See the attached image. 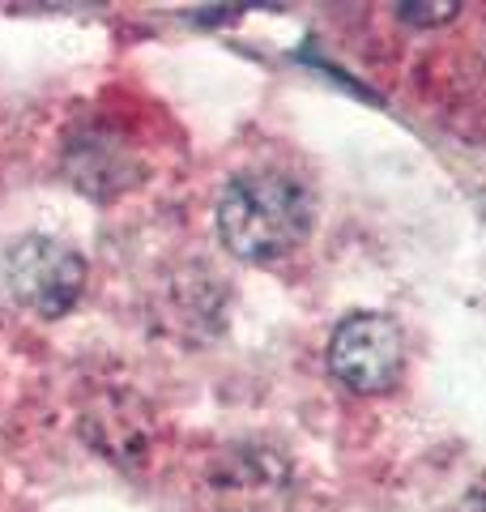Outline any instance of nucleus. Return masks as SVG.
<instances>
[{
	"label": "nucleus",
	"mask_w": 486,
	"mask_h": 512,
	"mask_svg": "<svg viewBox=\"0 0 486 512\" xmlns=\"http://www.w3.org/2000/svg\"><path fill=\"white\" fill-rule=\"evenodd\" d=\"M9 286L30 312L64 316L86 291V261L60 239L30 235L9 252Z\"/></svg>",
	"instance_id": "4"
},
{
	"label": "nucleus",
	"mask_w": 486,
	"mask_h": 512,
	"mask_svg": "<svg viewBox=\"0 0 486 512\" xmlns=\"http://www.w3.org/2000/svg\"><path fill=\"white\" fill-rule=\"evenodd\" d=\"M452 512H486V491H469Z\"/></svg>",
	"instance_id": "7"
},
{
	"label": "nucleus",
	"mask_w": 486,
	"mask_h": 512,
	"mask_svg": "<svg viewBox=\"0 0 486 512\" xmlns=\"http://www.w3.org/2000/svg\"><path fill=\"white\" fill-rule=\"evenodd\" d=\"M312 231V197L282 171H243L218 197V239L239 261H282Z\"/></svg>",
	"instance_id": "1"
},
{
	"label": "nucleus",
	"mask_w": 486,
	"mask_h": 512,
	"mask_svg": "<svg viewBox=\"0 0 486 512\" xmlns=\"http://www.w3.org/2000/svg\"><path fill=\"white\" fill-rule=\"evenodd\" d=\"M405 367V333L384 312H350L329 338V372L350 393H388Z\"/></svg>",
	"instance_id": "2"
},
{
	"label": "nucleus",
	"mask_w": 486,
	"mask_h": 512,
	"mask_svg": "<svg viewBox=\"0 0 486 512\" xmlns=\"http://www.w3.org/2000/svg\"><path fill=\"white\" fill-rule=\"evenodd\" d=\"M64 171H69L77 192L111 197L128 184V154L107 133H77L69 154H64Z\"/></svg>",
	"instance_id": "5"
},
{
	"label": "nucleus",
	"mask_w": 486,
	"mask_h": 512,
	"mask_svg": "<svg viewBox=\"0 0 486 512\" xmlns=\"http://www.w3.org/2000/svg\"><path fill=\"white\" fill-rule=\"evenodd\" d=\"M205 491L214 512H286L290 466L265 444H235L209 461Z\"/></svg>",
	"instance_id": "3"
},
{
	"label": "nucleus",
	"mask_w": 486,
	"mask_h": 512,
	"mask_svg": "<svg viewBox=\"0 0 486 512\" xmlns=\"http://www.w3.org/2000/svg\"><path fill=\"white\" fill-rule=\"evenodd\" d=\"M461 13V5H397V18L401 22H410V26H440V22H448V18H457Z\"/></svg>",
	"instance_id": "6"
}]
</instances>
